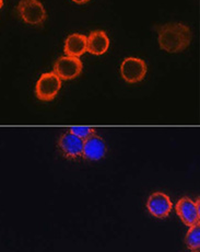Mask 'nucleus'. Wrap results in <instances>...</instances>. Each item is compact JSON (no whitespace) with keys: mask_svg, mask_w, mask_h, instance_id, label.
<instances>
[{"mask_svg":"<svg viewBox=\"0 0 200 252\" xmlns=\"http://www.w3.org/2000/svg\"><path fill=\"white\" fill-rule=\"evenodd\" d=\"M158 42L161 50L171 54L186 50L192 42V31L182 23L172 22L157 29Z\"/></svg>","mask_w":200,"mask_h":252,"instance_id":"1","label":"nucleus"},{"mask_svg":"<svg viewBox=\"0 0 200 252\" xmlns=\"http://www.w3.org/2000/svg\"><path fill=\"white\" fill-rule=\"evenodd\" d=\"M110 48V38L103 30H95L86 37V51L91 54L103 55Z\"/></svg>","mask_w":200,"mask_h":252,"instance_id":"10","label":"nucleus"},{"mask_svg":"<svg viewBox=\"0 0 200 252\" xmlns=\"http://www.w3.org/2000/svg\"><path fill=\"white\" fill-rule=\"evenodd\" d=\"M84 69V64L79 57L62 56L54 64V74L61 80H72L79 77Z\"/></svg>","mask_w":200,"mask_h":252,"instance_id":"5","label":"nucleus"},{"mask_svg":"<svg viewBox=\"0 0 200 252\" xmlns=\"http://www.w3.org/2000/svg\"><path fill=\"white\" fill-rule=\"evenodd\" d=\"M65 53L67 56L80 57L86 52V36L80 33H75L66 38Z\"/></svg>","mask_w":200,"mask_h":252,"instance_id":"11","label":"nucleus"},{"mask_svg":"<svg viewBox=\"0 0 200 252\" xmlns=\"http://www.w3.org/2000/svg\"><path fill=\"white\" fill-rule=\"evenodd\" d=\"M17 12L23 22L32 26H42L47 18L45 8L40 0H20Z\"/></svg>","mask_w":200,"mask_h":252,"instance_id":"2","label":"nucleus"},{"mask_svg":"<svg viewBox=\"0 0 200 252\" xmlns=\"http://www.w3.org/2000/svg\"><path fill=\"white\" fill-rule=\"evenodd\" d=\"M85 140L78 137L77 135L70 133L69 130L63 133L58 139L57 146L59 148L61 155L69 160L82 157V149H84Z\"/></svg>","mask_w":200,"mask_h":252,"instance_id":"6","label":"nucleus"},{"mask_svg":"<svg viewBox=\"0 0 200 252\" xmlns=\"http://www.w3.org/2000/svg\"><path fill=\"white\" fill-rule=\"evenodd\" d=\"M107 153V147L105 140L99 135L93 134L90 137L85 139L84 149H82V157L86 160L97 161L105 157Z\"/></svg>","mask_w":200,"mask_h":252,"instance_id":"9","label":"nucleus"},{"mask_svg":"<svg viewBox=\"0 0 200 252\" xmlns=\"http://www.w3.org/2000/svg\"><path fill=\"white\" fill-rule=\"evenodd\" d=\"M177 216L180 218L185 225L192 227L196 224H199L200 220V211H199V200L194 202L192 198L184 196L179 198L175 206Z\"/></svg>","mask_w":200,"mask_h":252,"instance_id":"7","label":"nucleus"},{"mask_svg":"<svg viewBox=\"0 0 200 252\" xmlns=\"http://www.w3.org/2000/svg\"><path fill=\"white\" fill-rule=\"evenodd\" d=\"M72 1L76 2V3H78V4H84V3L89 2L90 0H72Z\"/></svg>","mask_w":200,"mask_h":252,"instance_id":"14","label":"nucleus"},{"mask_svg":"<svg viewBox=\"0 0 200 252\" xmlns=\"http://www.w3.org/2000/svg\"><path fill=\"white\" fill-rule=\"evenodd\" d=\"M3 1H4V0H0V9H1L2 6H3Z\"/></svg>","mask_w":200,"mask_h":252,"instance_id":"15","label":"nucleus"},{"mask_svg":"<svg viewBox=\"0 0 200 252\" xmlns=\"http://www.w3.org/2000/svg\"><path fill=\"white\" fill-rule=\"evenodd\" d=\"M185 242L189 249L193 251H198L200 248V225L196 224L188 229Z\"/></svg>","mask_w":200,"mask_h":252,"instance_id":"12","label":"nucleus"},{"mask_svg":"<svg viewBox=\"0 0 200 252\" xmlns=\"http://www.w3.org/2000/svg\"><path fill=\"white\" fill-rule=\"evenodd\" d=\"M193 252H196V251H193Z\"/></svg>","mask_w":200,"mask_h":252,"instance_id":"16","label":"nucleus"},{"mask_svg":"<svg viewBox=\"0 0 200 252\" xmlns=\"http://www.w3.org/2000/svg\"><path fill=\"white\" fill-rule=\"evenodd\" d=\"M173 208V203L168 194L163 192H154L147 201V210L150 215L157 218H167Z\"/></svg>","mask_w":200,"mask_h":252,"instance_id":"8","label":"nucleus"},{"mask_svg":"<svg viewBox=\"0 0 200 252\" xmlns=\"http://www.w3.org/2000/svg\"><path fill=\"white\" fill-rule=\"evenodd\" d=\"M61 88V79L54 72H45L35 86V95L38 100L43 102H50L59 94Z\"/></svg>","mask_w":200,"mask_h":252,"instance_id":"3","label":"nucleus"},{"mask_svg":"<svg viewBox=\"0 0 200 252\" xmlns=\"http://www.w3.org/2000/svg\"><path fill=\"white\" fill-rule=\"evenodd\" d=\"M147 64L138 57L125 58L120 65V75L127 84H137L147 75Z\"/></svg>","mask_w":200,"mask_h":252,"instance_id":"4","label":"nucleus"},{"mask_svg":"<svg viewBox=\"0 0 200 252\" xmlns=\"http://www.w3.org/2000/svg\"><path fill=\"white\" fill-rule=\"evenodd\" d=\"M69 132L85 140L87 137H90L91 135L95 134V129L92 127H84V126H76V127L69 128Z\"/></svg>","mask_w":200,"mask_h":252,"instance_id":"13","label":"nucleus"}]
</instances>
